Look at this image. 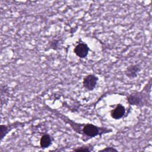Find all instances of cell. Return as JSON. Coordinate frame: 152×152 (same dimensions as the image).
I'll return each mask as SVG.
<instances>
[{
	"instance_id": "cell-1",
	"label": "cell",
	"mask_w": 152,
	"mask_h": 152,
	"mask_svg": "<svg viewBox=\"0 0 152 152\" xmlns=\"http://www.w3.org/2000/svg\"><path fill=\"white\" fill-rule=\"evenodd\" d=\"M98 80V77L94 74L87 75L83 79V85L86 89L91 91L96 87Z\"/></svg>"
},
{
	"instance_id": "cell-2",
	"label": "cell",
	"mask_w": 152,
	"mask_h": 152,
	"mask_svg": "<svg viewBox=\"0 0 152 152\" xmlns=\"http://www.w3.org/2000/svg\"><path fill=\"white\" fill-rule=\"evenodd\" d=\"M89 48L86 43H79L74 49V53L80 58H84L88 53Z\"/></svg>"
},
{
	"instance_id": "cell-3",
	"label": "cell",
	"mask_w": 152,
	"mask_h": 152,
	"mask_svg": "<svg viewBox=\"0 0 152 152\" xmlns=\"http://www.w3.org/2000/svg\"><path fill=\"white\" fill-rule=\"evenodd\" d=\"M141 71V66L139 64H132L129 65L125 71V75L129 78H134L137 77Z\"/></svg>"
},
{
	"instance_id": "cell-4",
	"label": "cell",
	"mask_w": 152,
	"mask_h": 152,
	"mask_svg": "<svg viewBox=\"0 0 152 152\" xmlns=\"http://www.w3.org/2000/svg\"><path fill=\"white\" fill-rule=\"evenodd\" d=\"M83 132L88 137H94L99 134V128L93 124H87L83 127Z\"/></svg>"
},
{
	"instance_id": "cell-5",
	"label": "cell",
	"mask_w": 152,
	"mask_h": 152,
	"mask_svg": "<svg viewBox=\"0 0 152 152\" xmlns=\"http://www.w3.org/2000/svg\"><path fill=\"white\" fill-rule=\"evenodd\" d=\"M125 113V109L124 106L121 104H118L116 107L110 112V115L115 119H119L122 118Z\"/></svg>"
},
{
	"instance_id": "cell-6",
	"label": "cell",
	"mask_w": 152,
	"mask_h": 152,
	"mask_svg": "<svg viewBox=\"0 0 152 152\" xmlns=\"http://www.w3.org/2000/svg\"><path fill=\"white\" fill-rule=\"evenodd\" d=\"M127 100L130 104L132 105H140L142 103V98L139 93H134L130 94Z\"/></svg>"
},
{
	"instance_id": "cell-7",
	"label": "cell",
	"mask_w": 152,
	"mask_h": 152,
	"mask_svg": "<svg viewBox=\"0 0 152 152\" xmlns=\"http://www.w3.org/2000/svg\"><path fill=\"white\" fill-rule=\"evenodd\" d=\"M52 143V138L49 134L43 135L40 140V145L42 148H45L50 146Z\"/></svg>"
},
{
	"instance_id": "cell-8",
	"label": "cell",
	"mask_w": 152,
	"mask_h": 152,
	"mask_svg": "<svg viewBox=\"0 0 152 152\" xmlns=\"http://www.w3.org/2000/svg\"><path fill=\"white\" fill-rule=\"evenodd\" d=\"M0 128H1V139L2 140L4 138V137L8 132V127L7 125H1Z\"/></svg>"
},
{
	"instance_id": "cell-9",
	"label": "cell",
	"mask_w": 152,
	"mask_h": 152,
	"mask_svg": "<svg viewBox=\"0 0 152 152\" xmlns=\"http://www.w3.org/2000/svg\"><path fill=\"white\" fill-rule=\"evenodd\" d=\"M74 151H90L91 150L88 147H78L77 148H75Z\"/></svg>"
},
{
	"instance_id": "cell-10",
	"label": "cell",
	"mask_w": 152,
	"mask_h": 152,
	"mask_svg": "<svg viewBox=\"0 0 152 152\" xmlns=\"http://www.w3.org/2000/svg\"><path fill=\"white\" fill-rule=\"evenodd\" d=\"M100 151H117L118 150L113 147H106Z\"/></svg>"
}]
</instances>
